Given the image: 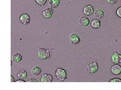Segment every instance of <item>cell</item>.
<instances>
[{
	"mask_svg": "<svg viewBox=\"0 0 121 90\" xmlns=\"http://www.w3.org/2000/svg\"><path fill=\"white\" fill-rule=\"evenodd\" d=\"M54 10L51 8H47L42 12V16L46 19H49L52 17Z\"/></svg>",
	"mask_w": 121,
	"mask_h": 90,
	"instance_id": "5",
	"label": "cell"
},
{
	"mask_svg": "<svg viewBox=\"0 0 121 90\" xmlns=\"http://www.w3.org/2000/svg\"><path fill=\"white\" fill-rule=\"evenodd\" d=\"M69 40L72 44L77 45L81 42V38L75 33H72L69 36Z\"/></svg>",
	"mask_w": 121,
	"mask_h": 90,
	"instance_id": "7",
	"label": "cell"
},
{
	"mask_svg": "<svg viewBox=\"0 0 121 90\" xmlns=\"http://www.w3.org/2000/svg\"><path fill=\"white\" fill-rule=\"evenodd\" d=\"M28 76V73L24 69H22L20 71V72L18 73L17 76L20 78V79H25L27 78Z\"/></svg>",
	"mask_w": 121,
	"mask_h": 90,
	"instance_id": "17",
	"label": "cell"
},
{
	"mask_svg": "<svg viewBox=\"0 0 121 90\" xmlns=\"http://www.w3.org/2000/svg\"><path fill=\"white\" fill-rule=\"evenodd\" d=\"M55 74L57 79L61 82L65 81L67 78L66 70L61 67H57L55 69Z\"/></svg>",
	"mask_w": 121,
	"mask_h": 90,
	"instance_id": "2",
	"label": "cell"
},
{
	"mask_svg": "<svg viewBox=\"0 0 121 90\" xmlns=\"http://www.w3.org/2000/svg\"><path fill=\"white\" fill-rule=\"evenodd\" d=\"M35 1L38 5L43 6L46 3L47 0H35Z\"/></svg>",
	"mask_w": 121,
	"mask_h": 90,
	"instance_id": "18",
	"label": "cell"
},
{
	"mask_svg": "<svg viewBox=\"0 0 121 90\" xmlns=\"http://www.w3.org/2000/svg\"><path fill=\"white\" fill-rule=\"evenodd\" d=\"M53 81V77L48 74H43L40 78V82H52Z\"/></svg>",
	"mask_w": 121,
	"mask_h": 90,
	"instance_id": "10",
	"label": "cell"
},
{
	"mask_svg": "<svg viewBox=\"0 0 121 90\" xmlns=\"http://www.w3.org/2000/svg\"><path fill=\"white\" fill-rule=\"evenodd\" d=\"M110 71L114 75H119L121 74V66L118 64L114 65L111 67Z\"/></svg>",
	"mask_w": 121,
	"mask_h": 90,
	"instance_id": "9",
	"label": "cell"
},
{
	"mask_svg": "<svg viewBox=\"0 0 121 90\" xmlns=\"http://www.w3.org/2000/svg\"><path fill=\"white\" fill-rule=\"evenodd\" d=\"M111 59L112 62L116 64H118L121 63V55L117 52L113 53L111 55Z\"/></svg>",
	"mask_w": 121,
	"mask_h": 90,
	"instance_id": "8",
	"label": "cell"
},
{
	"mask_svg": "<svg viewBox=\"0 0 121 90\" xmlns=\"http://www.w3.org/2000/svg\"><path fill=\"white\" fill-rule=\"evenodd\" d=\"M11 66H12V61H11Z\"/></svg>",
	"mask_w": 121,
	"mask_h": 90,
	"instance_id": "25",
	"label": "cell"
},
{
	"mask_svg": "<svg viewBox=\"0 0 121 90\" xmlns=\"http://www.w3.org/2000/svg\"><path fill=\"white\" fill-rule=\"evenodd\" d=\"M82 13L84 15L91 16L94 13V8L91 4L86 5L82 9Z\"/></svg>",
	"mask_w": 121,
	"mask_h": 90,
	"instance_id": "6",
	"label": "cell"
},
{
	"mask_svg": "<svg viewBox=\"0 0 121 90\" xmlns=\"http://www.w3.org/2000/svg\"><path fill=\"white\" fill-rule=\"evenodd\" d=\"M110 5H114L117 2L118 0H106Z\"/></svg>",
	"mask_w": 121,
	"mask_h": 90,
	"instance_id": "21",
	"label": "cell"
},
{
	"mask_svg": "<svg viewBox=\"0 0 121 90\" xmlns=\"http://www.w3.org/2000/svg\"><path fill=\"white\" fill-rule=\"evenodd\" d=\"M12 60L15 63H17V64L20 63L22 60V55L20 53H15V54H14L13 56Z\"/></svg>",
	"mask_w": 121,
	"mask_h": 90,
	"instance_id": "15",
	"label": "cell"
},
{
	"mask_svg": "<svg viewBox=\"0 0 121 90\" xmlns=\"http://www.w3.org/2000/svg\"><path fill=\"white\" fill-rule=\"evenodd\" d=\"M101 26V22L98 19H94L91 22V26L94 29H98Z\"/></svg>",
	"mask_w": 121,
	"mask_h": 90,
	"instance_id": "16",
	"label": "cell"
},
{
	"mask_svg": "<svg viewBox=\"0 0 121 90\" xmlns=\"http://www.w3.org/2000/svg\"><path fill=\"white\" fill-rule=\"evenodd\" d=\"M15 82H25L26 81L25 80H24L23 79H20L16 80V81H15Z\"/></svg>",
	"mask_w": 121,
	"mask_h": 90,
	"instance_id": "23",
	"label": "cell"
},
{
	"mask_svg": "<svg viewBox=\"0 0 121 90\" xmlns=\"http://www.w3.org/2000/svg\"><path fill=\"white\" fill-rule=\"evenodd\" d=\"M15 82V78L12 75H11V82Z\"/></svg>",
	"mask_w": 121,
	"mask_h": 90,
	"instance_id": "24",
	"label": "cell"
},
{
	"mask_svg": "<svg viewBox=\"0 0 121 90\" xmlns=\"http://www.w3.org/2000/svg\"><path fill=\"white\" fill-rule=\"evenodd\" d=\"M98 70V65L97 62H93L87 65L86 71L89 74H93L97 72Z\"/></svg>",
	"mask_w": 121,
	"mask_h": 90,
	"instance_id": "3",
	"label": "cell"
},
{
	"mask_svg": "<svg viewBox=\"0 0 121 90\" xmlns=\"http://www.w3.org/2000/svg\"><path fill=\"white\" fill-rule=\"evenodd\" d=\"M116 14L117 16L121 18V7L118 8L116 11Z\"/></svg>",
	"mask_w": 121,
	"mask_h": 90,
	"instance_id": "20",
	"label": "cell"
},
{
	"mask_svg": "<svg viewBox=\"0 0 121 90\" xmlns=\"http://www.w3.org/2000/svg\"><path fill=\"white\" fill-rule=\"evenodd\" d=\"M30 17L28 14L24 13L20 15L19 18V22L21 24L27 25L30 23Z\"/></svg>",
	"mask_w": 121,
	"mask_h": 90,
	"instance_id": "4",
	"label": "cell"
},
{
	"mask_svg": "<svg viewBox=\"0 0 121 90\" xmlns=\"http://www.w3.org/2000/svg\"><path fill=\"white\" fill-rule=\"evenodd\" d=\"M27 82H37L38 81L35 79V78H30V79H29L28 80H27Z\"/></svg>",
	"mask_w": 121,
	"mask_h": 90,
	"instance_id": "22",
	"label": "cell"
},
{
	"mask_svg": "<svg viewBox=\"0 0 121 90\" xmlns=\"http://www.w3.org/2000/svg\"><path fill=\"white\" fill-rule=\"evenodd\" d=\"M42 69L39 66H35L33 67L31 71V73L35 76H38L42 74Z\"/></svg>",
	"mask_w": 121,
	"mask_h": 90,
	"instance_id": "13",
	"label": "cell"
},
{
	"mask_svg": "<svg viewBox=\"0 0 121 90\" xmlns=\"http://www.w3.org/2000/svg\"><path fill=\"white\" fill-rule=\"evenodd\" d=\"M109 82H121V79L119 78H113L111 79H110Z\"/></svg>",
	"mask_w": 121,
	"mask_h": 90,
	"instance_id": "19",
	"label": "cell"
},
{
	"mask_svg": "<svg viewBox=\"0 0 121 90\" xmlns=\"http://www.w3.org/2000/svg\"><path fill=\"white\" fill-rule=\"evenodd\" d=\"M37 56L41 60H46L51 58L52 53L48 49L39 48L37 50Z\"/></svg>",
	"mask_w": 121,
	"mask_h": 90,
	"instance_id": "1",
	"label": "cell"
},
{
	"mask_svg": "<svg viewBox=\"0 0 121 90\" xmlns=\"http://www.w3.org/2000/svg\"><path fill=\"white\" fill-rule=\"evenodd\" d=\"M94 17L96 19L98 20L103 18L104 16V11L101 9H98L96 10L94 13Z\"/></svg>",
	"mask_w": 121,
	"mask_h": 90,
	"instance_id": "14",
	"label": "cell"
},
{
	"mask_svg": "<svg viewBox=\"0 0 121 90\" xmlns=\"http://www.w3.org/2000/svg\"><path fill=\"white\" fill-rule=\"evenodd\" d=\"M79 24L83 27H87L90 24V19L86 16L81 17L79 20Z\"/></svg>",
	"mask_w": 121,
	"mask_h": 90,
	"instance_id": "11",
	"label": "cell"
},
{
	"mask_svg": "<svg viewBox=\"0 0 121 90\" xmlns=\"http://www.w3.org/2000/svg\"><path fill=\"white\" fill-rule=\"evenodd\" d=\"M60 0H48V5L49 8H57L60 5Z\"/></svg>",
	"mask_w": 121,
	"mask_h": 90,
	"instance_id": "12",
	"label": "cell"
}]
</instances>
